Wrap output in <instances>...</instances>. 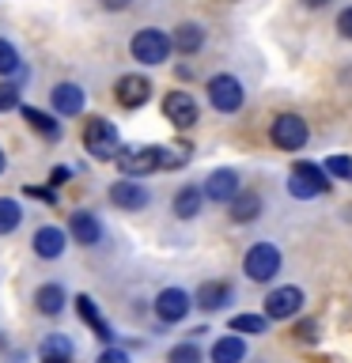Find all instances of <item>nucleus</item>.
<instances>
[{
	"label": "nucleus",
	"mask_w": 352,
	"mask_h": 363,
	"mask_svg": "<svg viewBox=\"0 0 352 363\" xmlns=\"http://www.w3.org/2000/svg\"><path fill=\"white\" fill-rule=\"evenodd\" d=\"M31 250H34V257H42V261H57V257H65V250H68V235H65V227H53V223H45L34 231L31 238Z\"/></svg>",
	"instance_id": "obj_14"
},
{
	"label": "nucleus",
	"mask_w": 352,
	"mask_h": 363,
	"mask_svg": "<svg viewBox=\"0 0 352 363\" xmlns=\"http://www.w3.org/2000/svg\"><path fill=\"white\" fill-rule=\"evenodd\" d=\"M84 147L91 159H99V163H114V159L121 155V133L118 125L106 121V118H91L84 125Z\"/></svg>",
	"instance_id": "obj_1"
},
{
	"label": "nucleus",
	"mask_w": 352,
	"mask_h": 363,
	"mask_svg": "<svg viewBox=\"0 0 352 363\" xmlns=\"http://www.w3.org/2000/svg\"><path fill=\"white\" fill-rule=\"evenodd\" d=\"M204 91H209L212 110H220V113H238V110H243V102H246V91H243V84H238V79H235L231 72L212 76Z\"/></svg>",
	"instance_id": "obj_5"
},
{
	"label": "nucleus",
	"mask_w": 352,
	"mask_h": 363,
	"mask_svg": "<svg viewBox=\"0 0 352 363\" xmlns=\"http://www.w3.org/2000/svg\"><path fill=\"white\" fill-rule=\"evenodd\" d=\"M337 30H341V38H352V8H345L337 16Z\"/></svg>",
	"instance_id": "obj_33"
},
{
	"label": "nucleus",
	"mask_w": 352,
	"mask_h": 363,
	"mask_svg": "<svg viewBox=\"0 0 352 363\" xmlns=\"http://www.w3.org/2000/svg\"><path fill=\"white\" fill-rule=\"evenodd\" d=\"M170 50H175V45H170V34L159 30V27H141L129 42L133 61H141V65H163L170 57Z\"/></svg>",
	"instance_id": "obj_3"
},
{
	"label": "nucleus",
	"mask_w": 352,
	"mask_h": 363,
	"mask_svg": "<svg viewBox=\"0 0 352 363\" xmlns=\"http://www.w3.org/2000/svg\"><path fill=\"white\" fill-rule=\"evenodd\" d=\"M65 303H68V291H65V284H42V288H34V311H38L42 318H57V314H65Z\"/></svg>",
	"instance_id": "obj_19"
},
{
	"label": "nucleus",
	"mask_w": 352,
	"mask_h": 363,
	"mask_svg": "<svg viewBox=\"0 0 352 363\" xmlns=\"http://www.w3.org/2000/svg\"><path fill=\"white\" fill-rule=\"evenodd\" d=\"M68 242H76V246H99L102 242V223L91 208H76L68 216Z\"/></svg>",
	"instance_id": "obj_13"
},
{
	"label": "nucleus",
	"mask_w": 352,
	"mask_h": 363,
	"mask_svg": "<svg viewBox=\"0 0 352 363\" xmlns=\"http://www.w3.org/2000/svg\"><path fill=\"white\" fill-rule=\"evenodd\" d=\"M295 337H299V340H314V337H318V322H299Z\"/></svg>",
	"instance_id": "obj_34"
},
{
	"label": "nucleus",
	"mask_w": 352,
	"mask_h": 363,
	"mask_svg": "<svg viewBox=\"0 0 352 363\" xmlns=\"http://www.w3.org/2000/svg\"><path fill=\"white\" fill-rule=\"evenodd\" d=\"M273 144L280 147V152H299V147L307 144V121L299 118V113H280L277 121H273Z\"/></svg>",
	"instance_id": "obj_9"
},
{
	"label": "nucleus",
	"mask_w": 352,
	"mask_h": 363,
	"mask_svg": "<svg viewBox=\"0 0 352 363\" xmlns=\"http://www.w3.org/2000/svg\"><path fill=\"white\" fill-rule=\"evenodd\" d=\"M19 223H23V208H19V201H16V197H0V235L19 231Z\"/></svg>",
	"instance_id": "obj_27"
},
{
	"label": "nucleus",
	"mask_w": 352,
	"mask_h": 363,
	"mask_svg": "<svg viewBox=\"0 0 352 363\" xmlns=\"http://www.w3.org/2000/svg\"><path fill=\"white\" fill-rule=\"evenodd\" d=\"M99 4L106 8V11H125V8L133 4V0H99Z\"/></svg>",
	"instance_id": "obj_37"
},
{
	"label": "nucleus",
	"mask_w": 352,
	"mask_h": 363,
	"mask_svg": "<svg viewBox=\"0 0 352 363\" xmlns=\"http://www.w3.org/2000/svg\"><path fill=\"white\" fill-rule=\"evenodd\" d=\"M235 299V288L227 280H204L201 288H197V295H193V306H201V311H224L227 303Z\"/></svg>",
	"instance_id": "obj_18"
},
{
	"label": "nucleus",
	"mask_w": 352,
	"mask_h": 363,
	"mask_svg": "<svg viewBox=\"0 0 352 363\" xmlns=\"http://www.w3.org/2000/svg\"><path fill=\"white\" fill-rule=\"evenodd\" d=\"M42 363H65V359H42Z\"/></svg>",
	"instance_id": "obj_40"
},
{
	"label": "nucleus",
	"mask_w": 352,
	"mask_h": 363,
	"mask_svg": "<svg viewBox=\"0 0 352 363\" xmlns=\"http://www.w3.org/2000/svg\"><path fill=\"white\" fill-rule=\"evenodd\" d=\"M303 4H307V8H326L329 0H303Z\"/></svg>",
	"instance_id": "obj_38"
},
{
	"label": "nucleus",
	"mask_w": 352,
	"mask_h": 363,
	"mask_svg": "<svg viewBox=\"0 0 352 363\" xmlns=\"http://www.w3.org/2000/svg\"><path fill=\"white\" fill-rule=\"evenodd\" d=\"M110 204L121 212H144L148 204H152V193H148L136 178H121L110 186Z\"/></svg>",
	"instance_id": "obj_12"
},
{
	"label": "nucleus",
	"mask_w": 352,
	"mask_h": 363,
	"mask_svg": "<svg viewBox=\"0 0 352 363\" xmlns=\"http://www.w3.org/2000/svg\"><path fill=\"white\" fill-rule=\"evenodd\" d=\"M121 170V178H148L155 170H163V144H141V147H125L114 159Z\"/></svg>",
	"instance_id": "obj_2"
},
{
	"label": "nucleus",
	"mask_w": 352,
	"mask_h": 363,
	"mask_svg": "<svg viewBox=\"0 0 352 363\" xmlns=\"http://www.w3.org/2000/svg\"><path fill=\"white\" fill-rule=\"evenodd\" d=\"M170 45H175L178 53H197L204 45V30L201 23H178L175 34H170Z\"/></svg>",
	"instance_id": "obj_22"
},
{
	"label": "nucleus",
	"mask_w": 352,
	"mask_h": 363,
	"mask_svg": "<svg viewBox=\"0 0 352 363\" xmlns=\"http://www.w3.org/2000/svg\"><path fill=\"white\" fill-rule=\"evenodd\" d=\"M329 189V178H326V167L318 163H295L292 167V178H288V193L299 201H311L318 193Z\"/></svg>",
	"instance_id": "obj_6"
},
{
	"label": "nucleus",
	"mask_w": 352,
	"mask_h": 363,
	"mask_svg": "<svg viewBox=\"0 0 352 363\" xmlns=\"http://www.w3.org/2000/svg\"><path fill=\"white\" fill-rule=\"evenodd\" d=\"M8 170V155H4V147H0V174Z\"/></svg>",
	"instance_id": "obj_39"
},
{
	"label": "nucleus",
	"mask_w": 352,
	"mask_h": 363,
	"mask_svg": "<svg viewBox=\"0 0 352 363\" xmlns=\"http://www.w3.org/2000/svg\"><path fill=\"white\" fill-rule=\"evenodd\" d=\"M246 359V340L238 333H227L212 345V363H243Z\"/></svg>",
	"instance_id": "obj_21"
},
{
	"label": "nucleus",
	"mask_w": 352,
	"mask_h": 363,
	"mask_svg": "<svg viewBox=\"0 0 352 363\" xmlns=\"http://www.w3.org/2000/svg\"><path fill=\"white\" fill-rule=\"evenodd\" d=\"M303 311V291L295 284H284V288H273L265 299V318L269 322H288Z\"/></svg>",
	"instance_id": "obj_10"
},
{
	"label": "nucleus",
	"mask_w": 352,
	"mask_h": 363,
	"mask_svg": "<svg viewBox=\"0 0 352 363\" xmlns=\"http://www.w3.org/2000/svg\"><path fill=\"white\" fill-rule=\"evenodd\" d=\"M201 201H204L201 186H182L175 193V216H178V220H193V216L201 212Z\"/></svg>",
	"instance_id": "obj_24"
},
{
	"label": "nucleus",
	"mask_w": 352,
	"mask_h": 363,
	"mask_svg": "<svg viewBox=\"0 0 352 363\" xmlns=\"http://www.w3.org/2000/svg\"><path fill=\"white\" fill-rule=\"evenodd\" d=\"M231 333L261 337V333H269V318L265 314H235L231 318Z\"/></svg>",
	"instance_id": "obj_26"
},
{
	"label": "nucleus",
	"mask_w": 352,
	"mask_h": 363,
	"mask_svg": "<svg viewBox=\"0 0 352 363\" xmlns=\"http://www.w3.org/2000/svg\"><path fill=\"white\" fill-rule=\"evenodd\" d=\"M50 102H53L57 118H76V113H84L87 95H84V87H79V84H57L50 91Z\"/></svg>",
	"instance_id": "obj_17"
},
{
	"label": "nucleus",
	"mask_w": 352,
	"mask_h": 363,
	"mask_svg": "<svg viewBox=\"0 0 352 363\" xmlns=\"http://www.w3.org/2000/svg\"><path fill=\"white\" fill-rule=\"evenodd\" d=\"M114 99H118L121 110H141L148 99H152V79L141 76V72H125L118 76V84H114Z\"/></svg>",
	"instance_id": "obj_7"
},
{
	"label": "nucleus",
	"mask_w": 352,
	"mask_h": 363,
	"mask_svg": "<svg viewBox=\"0 0 352 363\" xmlns=\"http://www.w3.org/2000/svg\"><path fill=\"white\" fill-rule=\"evenodd\" d=\"M163 118L175 125V129H193L197 118H201L197 99H193L189 91H170V95L163 99Z\"/></svg>",
	"instance_id": "obj_11"
},
{
	"label": "nucleus",
	"mask_w": 352,
	"mask_h": 363,
	"mask_svg": "<svg viewBox=\"0 0 352 363\" xmlns=\"http://www.w3.org/2000/svg\"><path fill=\"white\" fill-rule=\"evenodd\" d=\"M243 272L254 284H269L280 272V250L273 242H254L246 250V257H243Z\"/></svg>",
	"instance_id": "obj_4"
},
{
	"label": "nucleus",
	"mask_w": 352,
	"mask_h": 363,
	"mask_svg": "<svg viewBox=\"0 0 352 363\" xmlns=\"http://www.w3.org/2000/svg\"><path fill=\"white\" fill-rule=\"evenodd\" d=\"M238 189H243V186H238V174H235V170H212V174L209 178H204V201H216V204H231L235 197H238Z\"/></svg>",
	"instance_id": "obj_15"
},
{
	"label": "nucleus",
	"mask_w": 352,
	"mask_h": 363,
	"mask_svg": "<svg viewBox=\"0 0 352 363\" xmlns=\"http://www.w3.org/2000/svg\"><path fill=\"white\" fill-rule=\"evenodd\" d=\"M38 356L42 359H65V363H72V356H76V345L68 340L65 333H50L38 345Z\"/></svg>",
	"instance_id": "obj_23"
},
{
	"label": "nucleus",
	"mask_w": 352,
	"mask_h": 363,
	"mask_svg": "<svg viewBox=\"0 0 352 363\" xmlns=\"http://www.w3.org/2000/svg\"><path fill=\"white\" fill-rule=\"evenodd\" d=\"M19 113H23V121H27L31 129L42 136V140H61V121H57L53 113L34 110V106H19Z\"/></svg>",
	"instance_id": "obj_20"
},
{
	"label": "nucleus",
	"mask_w": 352,
	"mask_h": 363,
	"mask_svg": "<svg viewBox=\"0 0 352 363\" xmlns=\"http://www.w3.org/2000/svg\"><path fill=\"white\" fill-rule=\"evenodd\" d=\"M19 106V84L16 79H0V113Z\"/></svg>",
	"instance_id": "obj_30"
},
{
	"label": "nucleus",
	"mask_w": 352,
	"mask_h": 363,
	"mask_svg": "<svg viewBox=\"0 0 352 363\" xmlns=\"http://www.w3.org/2000/svg\"><path fill=\"white\" fill-rule=\"evenodd\" d=\"M23 193H27V197H34V201H53V189H42V186H27Z\"/></svg>",
	"instance_id": "obj_36"
},
{
	"label": "nucleus",
	"mask_w": 352,
	"mask_h": 363,
	"mask_svg": "<svg viewBox=\"0 0 352 363\" xmlns=\"http://www.w3.org/2000/svg\"><path fill=\"white\" fill-rule=\"evenodd\" d=\"M95 363H129V352L118 348V345H106V348L95 356Z\"/></svg>",
	"instance_id": "obj_32"
},
{
	"label": "nucleus",
	"mask_w": 352,
	"mask_h": 363,
	"mask_svg": "<svg viewBox=\"0 0 352 363\" xmlns=\"http://www.w3.org/2000/svg\"><path fill=\"white\" fill-rule=\"evenodd\" d=\"M72 303H76V314L84 318V325L91 329V333H95V337L102 340V345H114V337H118V333H114V325L106 322V318H102L99 303L91 299V295H76Z\"/></svg>",
	"instance_id": "obj_16"
},
{
	"label": "nucleus",
	"mask_w": 352,
	"mask_h": 363,
	"mask_svg": "<svg viewBox=\"0 0 352 363\" xmlns=\"http://www.w3.org/2000/svg\"><path fill=\"white\" fill-rule=\"evenodd\" d=\"M68 178H72V170H68V167H53V174H50V186L57 189V186H65Z\"/></svg>",
	"instance_id": "obj_35"
},
{
	"label": "nucleus",
	"mask_w": 352,
	"mask_h": 363,
	"mask_svg": "<svg viewBox=\"0 0 352 363\" xmlns=\"http://www.w3.org/2000/svg\"><path fill=\"white\" fill-rule=\"evenodd\" d=\"M11 72H19V50L8 38H0V76L8 79Z\"/></svg>",
	"instance_id": "obj_29"
},
{
	"label": "nucleus",
	"mask_w": 352,
	"mask_h": 363,
	"mask_svg": "<svg viewBox=\"0 0 352 363\" xmlns=\"http://www.w3.org/2000/svg\"><path fill=\"white\" fill-rule=\"evenodd\" d=\"M167 363H201V345L197 340H182L167 352Z\"/></svg>",
	"instance_id": "obj_28"
},
{
	"label": "nucleus",
	"mask_w": 352,
	"mask_h": 363,
	"mask_svg": "<svg viewBox=\"0 0 352 363\" xmlns=\"http://www.w3.org/2000/svg\"><path fill=\"white\" fill-rule=\"evenodd\" d=\"M326 174L352 178V159H348V155H329V159H326Z\"/></svg>",
	"instance_id": "obj_31"
},
{
	"label": "nucleus",
	"mask_w": 352,
	"mask_h": 363,
	"mask_svg": "<svg viewBox=\"0 0 352 363\" xmlns=\"http://www.w3.org/2000/svg\"><path fill=\"white\" fill-rule=\"evenodd\" d=\"M227 208H231L235 223H250V220H258V212H261V197H258V193H243V189H238V197L227 204Z\"/></svg>",
	"instance_id": "obj_25"
},
{
	"label": "nucleus",
	"mask_w": 352,
	"mask_h": 363,
	"mask_svg": "<svg viewBox=\"0 0 352 363\" xmlns=\"http://www.w3.org/2000/svg\"><path fill=\"white\" fill-rule=\"evenodd\" d=\"M193 311V295L182 291V288H163L155 295V318L163 325H178L186 322V314Z\"/></svg>",
	"instance_id": "obj_8"
}]
</instances>
